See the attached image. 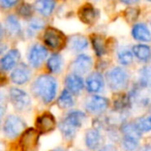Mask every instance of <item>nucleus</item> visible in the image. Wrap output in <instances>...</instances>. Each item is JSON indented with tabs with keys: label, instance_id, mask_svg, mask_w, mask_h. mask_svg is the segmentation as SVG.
<instances>
[{
	"label": "nucleus",
	"instance_id": "f257e3e1",
	"mask_svg": "<svg viewBox=\"0 0 151 151\" xmlns=\"http://www.w3.org/2000/svg\"><path fill=\"white\" fill-rule=\"evenodd\" d=\"M58 84L54 77L50 75H42L34 80L31 86L33 94L44 104H50L57 94Z\"/></svg>",
	"mask_w": 151,
	"mask_h": 151
},
{
	"label": "nucleus",
	"instance_id": "f03ea898",
	"mask_svg": "<svg viewBox=\"0 0 151 151\" xmlns=\"http://www.w3.org/2000/svg\"><path fill=\"white\" fill-rule=\"evenodd\" d=\"M106 80H107V84L110 87V89L114 91H120L127 87L129 75L126 69L119 66H115L107 71Z\"/></svg>",
	"mask_w": 151,
	"mask_h": 151
},
{
	"label": "nucleus",
	"instance_id": "7ed1b4c3",
	"mask_svg": "<svg viewBox=\"0 0 151 151\" xmlns=\"http://www.w3.org/2000/svg\"><path fill=\"white\" fill-rule=\"evenodd\" d=\"M26 128V122L17 115H9L3 124V134L6 138L14 139Z\"/></svg>",
	"mask_w": 151,
	"mask_h": 151
},
{
	"label": "nucleus",
	"instance_id": "20e7f679",
	"mask_svg": "<svg viewBox=\"0 0 151 151\" xmlns=\"http://www.w3.org/2000/svg\"><path fill=\"white\" fill-rule=\"evenodd\" d=\"M44 42L48 48L52 49L54 51L61 50L65 46L66 38L64 34L58 29L54 27H50L46 29L44 33Z\"/></svg>",
	"mask_w": 151,
	"mask_h": 151
},
{
	"label": "nucleus",
	"instance_id": "39448f33",
	"mask_svg": "<svg viewBox=\"0 0 151 151\" xmlns=\"http://www.w3.org/2000/svg\"><path fill=\"white\" fill-rule=\"evenodd\" d=\"M9 99L17 111L24 112L28 110L31 106V99L26 91L17 87H13L9 90Z\"/></svg>",
	"mask_w": 151,
	"mask_h": 151
},
{
	"label": "nucleus",
	"instance_id": "423d86ee",
	"mask_svg": "<svg viewBox=\"0 0 151 151\" xmlns=\"http://www.w3.org/2000/svg\"><path fill=\"white\" fill-rule=\"evenodd\" d=\"M110 101L107 97L101 95H91L85 101V110L93 115H101L107 111Z\"/></svg>",
	"mask_w": 151,
	"mask_h": 151
},
{
	"label": "nucleus",
	"instance_id": "0eeeda50",
	"mask_svg": "<svg viewBox=\"0 0 151 151\" xmlns=\"http://www.w3.org/2000/svg\"><path fill=\"white\" fill-rule=\"evenodd\" d=\"M48 56V50L45 46L40 44L32 45L28 52V61L33 68H37L42 64Z\"/></svg>",
	"mask_w": 151,
	"mask_h": 151
},
{
	"label": "nucleus",
	"instance_id": "6e6552de",
	"mask_svg": "<svg viewBox=\"0 0 151 151\" xmlns=\"http://www.w3.org/2000/svg\"><path fill=\"white\" fill-rule=\"evenodd\" d=\"M91 67H92V59L87 54H80L76 57V59L70 64V69L73 73L78 75L87 73L91 69Z\"/></svg>",
	"mask_w": 151,
	"mask_h": 151
},
{
	"label": "nucleus",
	"instance_id": "1a4fd4ad",
	"mask_svg": "<svg viewBox=\"0 0 151 151\" xmlns=\"http://www.w3.org/2000/svg\"><path fill=\"white\" fill-rule=\"evenodd\" d=\"M38 132L35 128H28L22 134L20 139V147L22 151H30L37 145Z\"/></svg>",
	"mask_w": 151,
	"mask_h": 151
},
{
	"label": "nucleus",
	"instance_id": "9d476101",
	"mask_svg": "<svg viewBox=\"0 0 151 151\" xmlns=\"http://www.w3.org/2000/svg\"><path fill=\"white\" fill-rule=\"evenodd\" d=\"M31 78V70L25 63H19L12 71L11 79L15 84L23 85L27 83Z\"/></svg>",
	"mask_w": 151,
	"mask_h": 151
},
{
	"label": "nucleus",
	"instance_id": "9b49d317",
	"mask_svg": "<svg viewBox=\"0 0 151 151\" xmlns=\"http://www.w3.org/2000/svg\"><path fill=\"white\" fill-rule=\"evenodd\" d=\"M20 57H21V54H20L19 50H17V49L9 50L2 58L0 59V68H1V70H12L19 62Z\"/></svg>",
	"mask_w": 151,
	"mask_h": 151
},
{
	"label": "nucleus",
	"instance_id": "f8f14e48",
	"mask_svg": "<svg viewBox=\"0 0 151 151\" xmlns=\"http://www.w3.org/2000/svg\"><path fill=\"white\" fill-rule=\"evenodd\" d=\"M56 125V120L55 117L51 113H44L38 116L35 122V127L42 134H47L54 129Z\"/></svg>",
	"mask_w": 151,
	"mask_h": 151
},
{
	"label": "nucleus",
	"instance_id": "ddd939ff",
	"mask_svg": "<svg viewBox=\"0 0 151 151\" xmlns=\"http://www.w3.org/2000/svg\"><path fill=\"white\" fill-rule=\"evenodd\" d=\"M65 86L68 91L73 94H79L84 89V81L81 78V76L78 73H70L65 77Z\"/></svg>",
	"mask_w": 151,
	"mask_h": 151
},
{
	"label": "nucleus",
	"instance_id": "4468645a",
	"mask_svg": "<svg viewBox=\"0 0 151 151\" xmlns=\"http://www.w3.org/2000/svg\"><path fill=\"white\" fill-rule=\"evenodd\" d=\"M103 143V137L97 128H90L85 134V145L89 150H96Z\"/></svg>",
	"mask_w": 151,
	"mask_h": 151
},
{
	"label": "nucleus",
	"instance_id": "2eb2a0df",
	"mask_svg": "<svg viewBox=\"0 0 151 151\" xmlns=\"http://www.w3.org/2000/svg\"><path fill=\"white\" fill-rule=\"evenodd\" d=\"M79 18L83 23L87 24V25H91L93 24L99 18V11L95 7H93L90 4L83 5L80 9H79Z\"/></svg>",
	"mask_w": 151,
	"mask_h": 151
},
{
	"label": "nucleus",
	"instance_id": "dca6fc26",
	"mask_svg": "<svg viewBox=\"0 0 151 151\" xmlns=\"http://www.w3.org/2000/svg\"><path fill=\"white\" fill-rule=\"evenodd\" d=\"M104 78L101 73H92L86 80V88L90 93H97L104 88Z\"/></svg>",
	"mask_w": 151,
	"mask_h": 151
},
{
	"label": "nucleus",
	"instance_id": "f3484780",
	"mask_svg": "<svg viewBox=\"0 0 151 151\" xmlns=\"http://www.w3.org/2000/svg\"><path fill=\"white\" fill-rule=\"evenodd\" d=\"M85 120H86V114H85L84 112L80 111V110H73V111H69L64 118L65 122H67L69 125L77 128V129H79V128L83 125Z\"/></svg>",
	"mask_w": 151,
	"mask_h": 151
},
{
	"label": "nucleus",
	"instance_id": "a211bd4d",
	"mask_svg": "<svg viewBox=\"0 0 151 151\" xmlns=\"http://www.w3.org/2000/svg\"><path fill=\"white\" fill-rule=\"evenodd\" d=\"M132 35L138 42H151V32L144 23L134 24L132 29Z\"/></svg>",
	"mask_w": 151,
	"mask_h": 151
},
{
	"label": "nucleus",
	"instance_id": "6ab92c4d",
	"mask_svg": "<svg viewBox=\"0 0 151 151\" xmlns=\"http://www.w3.org/2000/svg\"><path fill=\"white\" fill-rule=\"evenodd\" d=\"M56 7L55 0H35L34 9L42 17H50Z\"/></svg>",
	"mask_w": 151,
	"mask_h": 151
},
{
	"label": "nucleus",
	"instance_id": "aec40b11",
	"mask_svg": "<svg viewBox=\"0 0 151 151\" xmlns=\"http://www.w3.org/2000/svg\"><path fill=\"white\" fill-rule=\"evenodd\" d=\"M5 27L9 32V34H11L12 36H18L21 34L22 27L20 24L19 20L16 16L9 15L7 16L6 20H5Z\"/></svg>",
	"mask_w": 151,
	"mask_h": 151
},
{
	"label": "nucleus",
	"instance_id": "412c9836",
	"mask_svg": "<svg viewBox=\"0 0 151 151\" xmlns=\"http://www.w3.org/2000/svg\"><path fill=\"white\" fill-rule=\"evenodd\" d=\"M47 66L48 69L52 73H58L61 71L63 66V59L60 54L58 53H54L48 58L47 61Z\"/></svg>",
	"mask_w": 151,
	"mask_h": 151
},
{
	"label": "nucleus",
	"instance_id": "4be33fe9",
	"mask_svg": "<svg viewBox=\"0 0 151 151\" xmlns=\"http://www.w3.org/2000/svg\"><path fill=\"white\" fill-rule=\"evenodd\" d=\"M134 55L143 62H147L151 57V48L147 45H136L132 49Z\"/></svg>",
	"mask_w": 151,
	"mask_h": 151
},
{
	"label": "nucleus",
	"instance_id": "5701e85b",
	"mask_svg": "<svg viewBox=\"0 0 151 151\" xmlns=\"http://www.w3.org/2000/svg\"><path fill=\"white\" fill-rule=\"evenodd\" d=\"M69 47L75 52H82L88 47V40L83 35H73L69 38Z\"/></svg>",
	"mask_w": 151,
	"mask_h": 151
},
{
	"label": "nucleus",
	"instance_id": "b1692460",
	"mask_svg": "<svg viewBox=\"0 0 151 151\" xmlns=\"http://www.w3.org/2000/svg\"><path fill=\"white\" fill-rule=\"evenodd\" d=\"M121 134L123 137H129V138H134L137 140H140L142 137V132L137 128L136 124L132 122H125L121 125Z\"/></svg>",
	"mask_w": 151,
	"mask_h": 151
},
{
	"label": "nucleus",
	"instance_id": "393cba45",
	"mask_svg": "<svg viewBox=\"0 0 151 151\" xmlns=\"http://www.w3.org/2000/svg\"><path fill=\"white\" fill-rule=\"evenodd\" d=\"M57 105H58V107L61 108V109H68V108H71L75 105L73 93L67 90V89H64V90L61 92V94L59 95L58 101H57Z\"/></svg>",
	"mask_w": 151,
	"mask_h": 151
},
{
	"label": "nucleus",
	"instance_id": "a878e982",
	"mask_svg": "<svg viewBox=\"0 0 151 151\" xmlns=\"http://www.w3.org/2000/svg\"><path fill=\"white\" fill-rule=\"evenodd\" d=\"M91 42H92L93 50L97 56H104L107 53V47H106V42L101 35H94L91 36Z\"/></svg>",
	"mask_w": 151,
	"mask_h": 151
},
{
	"label": "nucleus",
	"instance_id": "bb28decb",
	"mask_svg": "<svg viewBox=\"0 0 151 151\" xmlns=\"http://www.w3.org/2000/svg\"><path fill=\"white\" fill-rule=\"evenodd\" d=\"M138 84L143 89H151V67L145 66L140 70V80Z\"/></svg>",
	"mask_w": 151,
	"mask_h": 151
},
{
	"label": "nucleus",
	"instance_id": "cd10ccee",
	"mask_svg": "<svg viewBox=\"0 0 151 151\" xmlns=\"http://www.w3.org/2000/svg\"><path fill=\"white\" fill-rule=\"evenodd\" d=\"M130 105H132V103H130L128 94L120 93L114 101V110L118 112H123L127 110Z\"/></svg>",
	"mask_w": 151,
	"mask_h": 151
},
{
	"label": "nucleus",
	"instance_id": "c85d7f7f",
	"mask_svg": "<svg viewBox=\"0 0 151 151\" xmlns=\"http://www.w3.org/2000/svg\"><path fill=\"white\" fill-rule=\"evenodd\" d=\"M136 124L137 128L141 132H148L151 130V113L145 114V115L139 117L134 122Z\"/></svg>",
	"mask_w": 151,
	"mask_h": 151
},
{
	"label": "nucleus",
	"instance_id": "c756f323",
	"mask_svg": "<svg viewBox=\"0 0 151 151\" xmlns=\"http://www.w3.org/2000/svg\"><path fill=\"white\" fill-rule=\"evenodd\" d=\"M59 128H60L63 137L66 138L67 140H71V139L75 138L76 132H77V128L69 125V124L67 123V122H65L64 120H62V121L59 123Z\"/></svg>",
	"mask_w": 151,
	"mask_h": 151
},
{
	"label": "nucleus",
	"instance_id": "7c9ffc66",
	"mask_svg": "<svg viewBox=\"0 0 151 151\" xmlns=\"http://www.w3.org/2000/svg\"><path fill=\"white\" fill-rule=\"evenodd\" d=\"M118 60L122 65H129L134 60V53L128 49H121L118 52Z\"/></svg>",
	"mask_w": 151,
	"mask_h": 151
},
{
	"label": "nucleus",
	"instance_id": "2f4dec72",
	"mask_svg": "<svg viewBox=\"0 0 151 151\" xmlns=\"http://www.w3.org/2000/svg\"><path fill=\"white\" fill-rule=\"evenodd\" d=\"M139 141L137 139L123 137L121 140V146L124 151H136L139 147Z\"/></svg>",
	"mask_w": 151,
	"mask_h": 151
},
{
	"label": "nucleus",
	"instance_id": "473e14b6",
	"mask_svg": "<svg viewBox=\"0 0 151 151\" xmlns=\"http://www.w3.org/2000/svg\"><path fill=\"white\" fill-rule=\"evenodd\" d=\"M45 26V22L40 18H33L31 21L29 22V26H28L27 33L30 36L34 35L37 31H40V29H42Z\"/></svg>",
	"mask_w": 151,
	"mask_h": 151
},
{
	"label": "nucleus",
	"instance_id": "72a5a7b5",
	"mask_svg": "<svg viewBox=\"0 0 151 151\" xmlns=\"http://www.w3.org/2000/svg\"><path fill=\"white\" fill-rule=\"evenodd\" d=\"M18 14L21 16L24 19H29L32 17V14H33V9L32 6L28 3H23L19 6L18 9Z\"/></svg>",
	"mask_w": 151,
	"mask_h": 151
},
{
	"label": "nucleus",
	"instance_id": "f704fd0d",
	"mask_svg": "<svg viewBox=\"0 0 151 151\" xmlns=\"http://www.w3.org/2000/svg\"><path fill=\"white\" fill-rule=\"evenodd\" d=\"M138 15H139V11L137 9H134V7H129V9H127L125 11V18L129 22L134 21L138 18Z\"/></svg>",
	"mask_w": 151,
	"mask_h": 151
},
{
	"label": "nucleus",
	"instance_id": "c9c22d12",
	"mask_svg": "<svg viewBox=\"0 0 151 151\" xmlns=\"http://www.w3.org/2000/svg\"><path fill=\"white\" fill-rule=\"evenodd\" d=\"M18 2L19 0H0V6L3 9H12Z\"/></svg>",
	"mask_w": 151,
	"mask_h": 151
},
{
	"label": "nucleus",
	"instance_id": "e433bc0d",
	"mask_svg": "<svg viewBox=\"0 0 151 151\" xmlns=\"http://www.w3.org/2000/svg\"><path fill=\"white\" fill-rule=\"evenodd\" d=\"M120 2L123 3V4H136L139 2V0H119Z\"/></svg>",
	"mask_w": 151,
	"mask_h": 151
},
{
	"label": "nucleus",
	"instance_id": "4c0bfd02",
	"mask_svg": "<svg viewBox=\"0 0 151 151\" xmlns=\"http://www.w3.org/2000/svg\"><path fill=\"white\" fill-rule=\"evenodd\" d=\"M138 151H151V145L148 144V145H144L142 146Z\"/></svg>",
	"mask_w": 151,
	"mask_h": 151
},
{
	"label": "nucleus",
	"instance_id": "58836bf2",
	"mask_svg": "<svg viewBox=\"0 0 151 151\" xmlns=\"http://www.w3.org/2000/svg\"><path fill=\"white\" fill-rule=\"evenodd\" d=\"M4 82H5V76L3 75L2 70H0V86L4 84Z\"/></svg>",
	"mask_w": 151,
	"mask_h": 151
},
{
	"label": "nucleus",
	"instance_id": "ea45409f",
	"mask_svg": "<svg viewBox=\"0 0 151 151\" xmlns=\"http://www.w3.org/2000/svg\"><path fill=\"white\" fill-rule=\"evenodd\" d=\"M6 50V46L4 44H0V55H2Z\"/></svg>",
	"mask_w": 151,
	"mask_h": 151
},
{
	"label": "nucleus",
	"instance_id": "a19ab883",
	"mask_svg": "<svg viewBox=\"0 0 151 151\" xmlns=\"http://www.w3.org/2000/svg\"><path fill=\"white\" fill-rule=\"evenodd\" d=\"M3 27H2V24L0 23V40L2 38V36H3Z\"/></svg>",
	"mask_w": 151,
	"mask_h": 151
},
{
	"label": "nucleus",
	"instance_id": "79ce46f5",
	"mask_svg": "<svg viewBox=\"0 0 151 151\" xmlns=\"http://www.w3.org/2000/svg\"><path fill=\"white\" fill-rule=\"evenodd\" d=\"M112 149H113V147H105V148H103V149H101V150H99V151H112Z\"/></svg>",
	"mask_w": 151,
	"mask_h": 151
},
{
	"label": "nucleus",
	"instance_id": "37998d69",
	"mask_svg": "<svg viewBox=\"0 0 151 151\" xmlns=\"http://www.w3.org/2000/svg\"><path fill=\"white\" fill-rule=\"evenodd\" d=\"M0 151H3V145H2V143H0Z\"/></svg>",
	"mask_w": 151,
	"mask_h": 151
},
{
	"label": "nucleus",
	"instance_id": "c03bdc74",
	"mask_svg": "<svg viewBox=\"0 0 151 151\" xmlns=\"http://www.w3.org/2000/svg\"><path fill=\"white\" fill-rule=\"evenodd\" d=\"M53 151H64L63 149H56V150H53Z\"/></svg>",
	"mask_w": 151,
	"mask_h": 151
},
{
	"label": "nucleus",
	"instance_id": "a18cd8bd",
	"mask_svg": "<svg viewBox=\"0 0 151 151\" xmlns=\"http://www.w3.org/2000/svg\"><path fill=\"white\" fill-rule=\"evenodd\" d=\"M92 1H99V0H92Z\"/></svg>",
	"mask_w": 151,
	"mask_h": 151
},
{
	"label": "nucleus",
	"instance_id": "49530a36",
	"mask_svg": "<svg viewBox=\"0 0 151 151\" xmlns=\"http://www.w3.org/2000/svg\"><path fill=\"white\" fill-rule=\"evenodd\" d=\"M147 1H151V0H147Z\"/></svg>",
	"mask_w": 151,
	"mask_h": 151
},
{
	"label": "nucleus",
	"instance_id": "de8ad7c7",
	"mask_svg": "<svg viewBox=\"0 0 151 151\" xmlns=\"http://www.w3.org/2000/svg\"><path fill=\"white\" fill-rule=\"evenodd\" d=\"M150 25H151V20H150Z\"/></svg>",
	"mask_w": 151,
	"mask_h": 151
}]
</instances>
